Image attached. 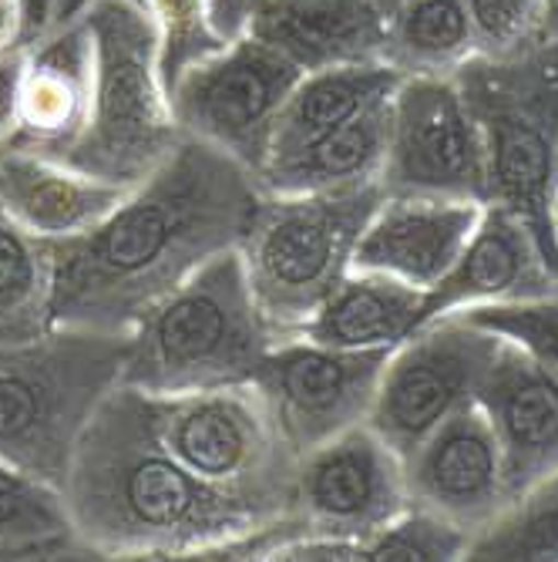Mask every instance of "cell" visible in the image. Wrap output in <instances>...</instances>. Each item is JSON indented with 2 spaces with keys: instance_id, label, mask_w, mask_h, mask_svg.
Listing matches in <instances>:
<instances>
[{
  "instance_id": "34",
  "label": "cell",
  "mask_w": 558,
  "mask_h": 562,
  "mask_svg": "<svg viewBox=\"0 0 558 562\" xmlns=\"http://www.w3.org/2000/svg\"><path fill=\"white\" fill-rule=\"evenodd\" d=\"M24 34V0H0V55L21 44Z\"/></svg>"
},
{
  "instance_id": "17",
  "label": "cell",
  "mask_w": 558,
  "mask_h": 562,
  "mask_svg": "<svg viewBox=\"0 0 558 562\" xmlns=\"http://www.w3.org/2000/svg\"><path fill=\"white\" fill-rule=\"evenodd\" d=\"M558 290V273L545 260L532 229L504 206L485 202L478 229L437 286L424 293L421 324L485 303L535 300Z\"/></svg>"
},
{
  "instance_id": "26",
  "label": "cell",
  "mask_w": 558,
  "mask_h": 562,
  "mask_svg": "<svg viewBox=\"0 0 558 562\" xmlns=\"http://www.w3.org/2000/svg\"><path fill=\"white\" fill-rule=\"evenodd\" d=\"M55 327V243L27 233L0 206V344Z\"/></svg>"
},
{
  "instance_id": "35",
  "label": "cell",
  "mask_w": 558,
  "mask_h": 562,
  "mask_svg": "<svg viewBox=\"0 0 558 562\" xmlns=\"http://www.w3.org/2000/svg\"><path fill=\"white\" fill-rule=\"evenodd\" d=\"M548 4V37L558 41V0H545Z\"/></svg>"
},
{
  "instance_id": "37",
  "label": "cell",
  "mask_w": 558,
  "mask_h": 562,
  "mask_svg": "<svg viewBox=\"0 0 558 562\" xmlns=\"http://www.w3.org/2000/svg\"><path fill=\"white\" fill-rule=\"evenodd\" d=\"M555 233H558V189H555Z\"/></svg>"
},
{
  "instance_id": "14",
  "label": "cell",
  "mask_w": 558,
  "mask_h": 562,
  "mask_svg": "<svg viewBox=\"0 0 558 562\" xmlns=\"http://www.w3.org/2000/svg\"><path fill=\"white\" fill-rule=\"evenodd\" d=\"M403 469H408L411 505L462 526L471 539L515 508L501 448L478 401L458 407L403 462Z\"/></svg>"
},
{
  "instance_id": "3",
  "label": "cell",
  "mask_w": 558,
  "mask_h": 562,
  "mask_svg": "<svg viewBox=\"0 0 558 562\" xmlns=\"http://www.w3.org/2000/svg\"><path fill=\"white\" fill-rule=\"evenodd\" d=\"M276 340L242 252L226 249L132 324L122 384L151 397L252 384Z\"/></svg>"
},
{
  "instance_id": "31",
  "label": "cell",
  "mask_w": 558,
  "mask_h": 562,
  "mask_svg": "<svg viewBox=\"0 0 558 562\" xmlns=\"http://www.w3.org/2000/svg\"><path fill=\"white\" fill-rule=\"evenodd\" d=\"M138 4L159 24L166 88H172L189 65L223 47L209 31V0H138Z\"/></svg>"
},
{
  "instance_id": "36",
  "label": "cell",
  "mask_w": 558,
  "mask_h": 562,
  "mask_svg": "<svg viewBox=\"0 0 558 562\" xmlns=\"http://www.w3.org/2000/svg\"><path fill=\"white\" fill-rule=\"evenodd\" d=\"M374 4H377V8L384 11V18H387V14H390V11H394L397 4H400V0H374Z\"/></svg>"
},
{
  "instance_id": "15",
  "label": "cell",
  "mask_w": 558,
  "mask_h": 562,
  "mask_svg": "<svg viewBox=\"0 0 558 562\" xmlns=\"http://www.w3.org/2000/svg\"><path fill=\"white\" fill-rule=\"evenodd\" d=\"M475 401L494 431L519 505L558 475V374L501 340Z\"/></svg>"
},
{
  "instance_id": "30",
  "label": "cell",
  "mask_w": 558,
  "mask_h": 562,
  "mask_svg": "<svg viewBox=\"0 0 558 562\" xmlns=\"http://www.w3.org/2000/svg\"><path fill=\"white\" fill-rule=\"evenodd\" d=\"M458 314L498 334L501 340L519 344L538 364L558 374V290L535 296V300L485 303V306H471V311H458Z\"/></svg>"
},
{
  "instance_id": "6",
  "label": "cell",
  "mask_w": 558,
  "mask_h": 562,
  "mask_svg": "<svg viewBox=\"0 0 558 562\" xmlns=\"http://www.w3.org/2000/svg\"><path fill=\"white\" fill-rule=\"evenodd\" d=\"M481 128L488 202L515 213L558 273V41L519 58H481L454 71Z\"/></svg>"
},
{
  "instance_id": "38",
  "label": "cell",
  "mask_w": 558,
  "mask_h": 562,
  "mask_svg": "<svg viewBox=\"0 0 558 562\" xmlns=\"http://www.w3.org/2000/svg\"><path fill=\"white\" fill-rule=\"evenodd\" d=\"M4 151H8V145H0V156H4Z\"/></svg>"
},
{
  "instance_id": "25",
  "label": "cell",
  "mask_w": 558,
  "mask_h": 562,
  "mask_svg": "<svg viewBox=\"0 0 558 562\" xmlns=\"http://www.w3.org/2000/svg\"><path fill=\"white\" fill-rule=\"evenodd\" d=\"M478 55L465 0H400L387 14L384 61L400 75H454Z\"/></svg>"
},
{
  "instance_id": "21",
  "label": "cell",
  "mask_w": 558,
  "mask_h": 562,
  "mask_svg": "<svg viewBox=\"0 0 558 562\" xmlns=\"http://www.w3.org/2000/svg\"><path fill=\"white\" fill-rule=\"evenodd\" d=\"M390 94L346 125L273 156L257 176L260 189L266 195H307L380 186L390 138Z\"/></svg>"
},
{
  "instance_id": "7",
  "label": "cell",
  "mask_w": 558,
  "mask_h": 562,
  "mask_svg": "<svg viewBox=\"0 0 558 562\" xmlns=\"http://www.w3.org/2000/svg\"><path fill=\"white\" fill-rule=\"evenodd\" d=\"M384 199L380 186L266 195L239 246L266 324L280 340L303 334L353 270V252Z\"/></svg>"
},
{
  "instance_id": "10",
  "label": "cell",
  "mask_w": 558,
  "mask_h": 562,
  "mask_svg": "<svg viewBox=\"0 0 558 562\" xmlns=\"http://www.w3.org/2000/svg\"><path fill=\"white\" fill-rule=\"evenodd\" d=\"M498 347L501 337L465 314L421 324L390 350L367 425L408 462L458 407L478 397Z\"/></svg>"
},
{
  "instance_id": "13",
  "label": "cell",
  "mask_w": 558,
  "mask_h": 562,
  "mask_svg": "<svg viewBox=\"0 0 558 562\" xmlns=\"http://www.w3.org/2000/svg\"><path fill=\"white\" fill-rule=\"evenodd\" d=\"M411 508L403 458L364 422L296 462L293 513L310 536L361 542Z\"/></svg>"
},
{
  "instance_id": "4",
  "label": "cell",
  "mask_w": 558,
  "mask_h": 562,
  "mask_svg": "<svg viewBox=\"0 0 558 562\" xmlns=\"http://www.w3.org/2000/svg\"><path fill=\"white\" fill-rule=\"evenodd\" d=\"M128 334L61 327L0 344V458L65 488L98 407L125 378Z\"/></svg>"
},
{
  "instance_id": "8",
  "label": "cell",
  "mask_w": 558,
  "mask_h": 562,
  "mask_svg": "<svg viewBox=\"0 0 558 562\" xmlns=\"http://www.w3.org/2000/svg\"><path fill=\"white\" fill-rule=\"evenodd\" d=\"M145 401L162 445L192 475L273 516L293 513L296 454L280 438L257 387L145 394Z\"/></svg>"
},
{
  "instance_id": "9",
  "label": "cell",
  "mask_w": 558,
  "mask_h": 562,
  "mask_svg": "<svg viewBox=\"0 0 558 562\" xmlns=\"http://www.w3.org/2000/svg\"><path fill=\"white\" fill-rule=\"evenodd\" d=\"M307 75L257 34L223 44L189 65L169 88L182 135L206 142L260 176L273 156L280 115Z\"/></svg>"
},
{
  "instance_id": "32",
  "label": "cell",
  "mask_w": 558,
  "mask_h": 562,
  "mask_svg": "<svg viewBox=\"0 0 558 562\" xmlns=\"http://www.w3.org/2000/svg\"><path fill=\"white\" fill-rule=\"evenodd\" d=\"M21 78H24V44L0 55V145H11L21 122Z\"/></svg>"
},
{
  "instance_id": "19",
  "label": "cell",
  "mask_w": 558,
  "mask_h": 562,
  "mask_svg": "<svg viewBox=\"0 0 558 562\" xmlns=\"http://www.w3.org/2000/svg\"><path fill=\"white\" fill-rule=\"evenodd\" d=\"M125 195V186L14 145H8V151L0 156V206L27 233L47 243L91 233L112 216Z\"/></svg>"
},
{
  "instance_id": "23",
  "label": "cell",
  "mask_w": 558,
  "mask_h": 562,
  "mask_svg": "<svg viewBox=\"0 0 558 562\" xmlns=\"http://www.w3.org/2000/svg\"><path fill=\"white\" fill-rule=\"evenodd\" d=\"M397 85L400 75L387 61H353L307 71L280 115L273 156H283L289 148H299L346 125L350 119L377 105L380 98H387Z\"/></svg>"
},
{
  "instance_id": "24",
  "label": "cell",
  "mask_w": 558,
  "mask_h": 562,
  "mask_svg": "<svg viewBox=\"0 0 558 562\" xmlns=\"http://www.w3.org/2000/svg\"><path fill=\"white\" fill-rule=\"evenodd\" d=\"M91 559L84 549L65 488L0 458V562Z\"/></svg>"
},
{
  "instance_id": "1",
  "label": "cell",
  "mask_w": 558,
  "mask_h": 562,
  "mask_svg": "<svg viewBox=\"0 0 558 562\" xmlns=\"http://www.w3.org/2000/svg\"><path fill=\"white\" fill-rule=\"evenodd\" d=\"M263 189L226 151L182 135L91 233L55 243V324L128 334L198 267L239 249Z\"/></svg>"
},
{
  "instance_id": "27",
  "label": "cell",
  "mask_w": 558,
  "mask_h": 562,
  "mask_svg": "<svg viewBox=\"0 0 558 562\" xmlns=\"http://www.w3.org/2000/svg\"><path fill=\"white\" fill-rule=\"evenodd\" d=\"M468 559L558 562V475L525 495L488 532H481L471 542Z\"/></svg>"
},
{
  "instance_id": "33",
  "label": "cell",
  "mask_w": 558,
  "mask_h": 562,
  "mask_svg": "<svg viewBox=\"0 0 558 562\" xmlns=\"http://www.w3.org/2000/svg\"><path fill=\"white\" fill-rule=\"evenodd\" d=\"M270 0H209V31L219 44L239 41L252 31Z\"/></svg>"
},
{
  "instance_id": "20",
  "label": "cell",
  "mask_w": 558,
  "mask_h": 562,
  "mask_svg": "<svg viewBox=\"0 0 558 562\" xmlns=\"http://www.w3.org/2000/svg\"><path fill=\"white\" fill-rule=\"evenodd\" d=\"M249 34L280 47L303 71L384 61L387 18L374 0H270Z\"/></svg>"
},
{
  "instance_id": "29",
  "label": "cell",
  "mask_w": 558,
  "mask_h": 562,
  "mask_svg": "<svg viewBox=\"0 0 558 562\" xmlns=\"http://www.w3.org/2000/svg\"><path fill=\"white\" fill-rule=\"evenodd\" d=\"M481 58H519L548 37L545 0H465Z\"/></svg>"
},
{
  "instance_id": "16",
  "label": "cell",
  "mask_w": 558,
  "mask_h": 562,
  "mask_svg": "<svg viewBox=\"0 0 558 562\" xmlns=\"http://www.w3.org/2000/svg\"><path fill=\"white\" fill-rule=\"evenodd\" d=\"M481 213L485 202L475 199L384 195L353 252V270L387 273L428 293L462 257Z\"/></svg>"
},
{
  "instance_id": "18",
  "label": "cell",
  "mask_w": 558,
  "mask_h": 562,
  "mask_svg": "<svg viewBox=\"0 0 558 562\" xmlns=\"http://www.w3.org/2000/svg\"><path fill=\"white\" fill-rule=\"evenodd\" d=\"M94 41L81 21L47 31L24 44L21 122L14 148L61 159L81 135L91 112Z\"/></svg>"
},
{
  "instance_id": "11",
  "label": "cell",
  "mask_w": 558,
  "mask_h": 562,
  "mask_svg": "<svg viewBox=\"0 0 558 562\" xmlns=\"http://www.w3.org/2000/svg\"><path fill=\"white\" fill-rule=\"evenodd\" d=\"M380 189L488 202L481 128L454 75H411L394 88Z\"/></svg>"
},
{
  "instance_id": "28",
  "label": "cell",
  "mask_w": 558,
  "mask_h": 562,
  "mask_svg": "<svg viewBox=\"0 0 558 562\" xmlns=\"http://www.w3.org/2000/svg\"><path fill=\"white\" fill-rule=\"evenodd\" d=\"M471 532L421 505H411L394 522L357 542V562H454L468 559Z\"/></svg>"
},
{
  "instance_id": "5",
  "label": "cell",
  "mask_w": 558,
  "mask_h": 562,
  "mask_svg": "<svg viewBox=\"0 0 558 562\" xmlns=\"http://www.w3.org/2000/svg\"><path fill=\"white\" fill-rule=\"evenodd\" d=\"M84 24L94 41L91 112L58 162L135 189L182 142L162 78L159 24L138 0H94Z\"/></svg>"
},
{
  "instance_id": "12",
  "label": "cell",
  "mask_w": 558,
  "mask_h": 562,
  "mask_svg": "<svg viewBox=\"0 0 558 562\" xmlns=\"http://www.w3.org/2000/svg\"><path fill=\"white\" fill-rule=\"evenodd\" d=\"M387 357L390 350H343L299 334L273 344L252 387L296 462L371 418Z\"/></svg>"
},
{
  "instance_id": "2",
  "label": "cell",
  "mask_w": 558,
  "mask_h": 562,
  "mask_svg": "<svg viewBox=\"0 0 558 562\" xmlns=\"http://www.w3.org/2000/svg\"><path fill=\"white\" fill-rule=\"evenodd\" d=\"M91 559H202L266 519V508L192 475L162 445L141 391L118 384L91 418L65 482Z\"/></svg>"
},
{
  "instance_id": "22",
  "label": "cell",
  "mask_w": 558,
  "mask_h": 562,
  "mask_svg": "<svg viewBox=\"0 0 558 562\" xmlns=\"http://www.w3.org/2000/svg\"><path fill=\"white\" fill-rule=\"evenodd\" d=\"M424 290L374 270H350L299 337L343 350H394L421 327Z\"/></svg>"
}]
</instances>
